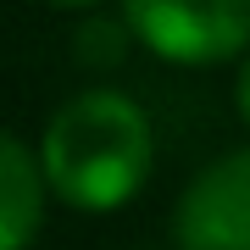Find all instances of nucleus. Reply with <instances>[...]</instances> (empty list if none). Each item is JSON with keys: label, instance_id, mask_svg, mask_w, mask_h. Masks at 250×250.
Instances as JSON below:
<instances>
[{"label": "nucleus", "instance_id": "obj_2", "mask_svg": "<svg viewBox=\"0 0 250 250\" xmlns=\"http://www.w3.org/2000/svg\"><path fill=\"white\" fill-rule=\"evenodd\" d=\"M123 17L145 50L184 67L233 62L250 39V0H123Z\"/></svg>", "mask_w": 250, "mask_h": 250}, {"label": "nucleus", "instance_id": "obj_1", "mask_svg": "<svg viewBox=\"0 0 250 250\" xmlns=\"http://www.w3.org/2000/svg\"><path fill=\"white\" fill-rule=\"evenodd\" d=\"M156 161V134L139 100L117 89H83L50 117L39 145V184L78 211H111L134 200Z\"/></svg>", "mask_w": 250, "mask_h": 250}, {"label": "nucleus", "instance_id": "obj_4", "mask_svg": "<svg viewBox=\"0 0 250 250\" xmlns=\"http://www.w3.org/2000/svg\"><path fill=\"white\" fill-rule=\"evenodd\" d=\"M39 211H45V184L28 156L22 139L0 128V250H22L39 233Z\"/></svg>", "mask_w": 250, "mask_h": 250}, {"label": "nucleus", "instance_id": "obj_5", "mask_svg": "<svg viewBox=\"0 0 250 250\" xmlns=\"http://www.w3.org/2000/svg\"><path fill=\"white\" fill-rule=\"evenodd\" d=\"M45 6H62V11H83V6H95V0H45Z\"/></svg>", "mask_w": 250, "mask_h": 250}, {"label": "nucleus", "instance_id": "obj_3", "mask_svg": "<svg viewBox=\"0 0 250 250\" xmlns=\"http://www.w3.org/2000/svg\"><path fill=\"white\" fill-rule=\"evenodd\" d=\"M178 250H250V156H217L172 211Z\"/></svg>", "mask_w": 250, "mask_h": 250}]
</instances>
